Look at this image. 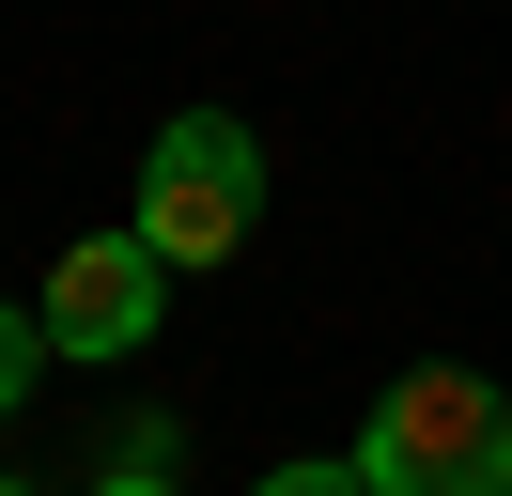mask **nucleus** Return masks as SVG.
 Here are the masks:
<instances>
[{
	"label": "nucleus",
	"mask_w": 512,
	"mask_h": 496,
	"mask_svg": "<svg viewBox=\"0 0 512 496\" xmlns=\"http://www.w3.org/2000/svg\"><path fill=\"white\" fill-rule=\"evenodd\" d=\"M94 496H171V434H125V450H109V481Z\"/></svg>",
	"instance_id": "obj_5"
},
{
	"label": "nucleus",
	"mask_w": 512,
	"mask_h": 496,
	"mask_svg": "<svg viewBox=\"0 0 512 496\" xmlns=\"http://www.w3.org/2000/svg\"><path fill=\"white\" fill-rule=\"evenodd\" d=\"M264 496H373V481H357V450H311V465H264Z\"/></svg>",
	"instance_id": "obj_4"
},
{
	"label": "nucleus",
	"mask_w": 512,
	"mask_h": 496,
	"mask_svg": "<svg viewBox=\"0 0 512 496\" xmlns=\"http://www.w3.org/2000/svg\"><path fill=\"white\" fill-rule=\"evenodd\" d=\"M32 357H47V326H32V310H0V419L32 403Z\"/></svg>",
	"instance_id": "obj_6"
},
{
	"label": "nucleus",
	"mask_w": 512,
	"mask_h": 496,
	"mask_svg": "<svg viewBox=\"0 0 512 496\" xmlns=\"http://www.w3.org/2000/svg\"><path fill=\"white\" fill-rule=\"evenodd\" d=\"M140 233H156V264H233V248L264 233V140L233 109H171L156 140H140Z\"/></svg>",
	"instance_id": "obj_2"
},
{
	"label": "nucleus",
	"mask_w": 512,
	"mask_h": 496,
	"mask_svg": "<svg viewBox=\"0 0 512 496\" xmlns=\"http://www.w3.org/2000/svg\"><path fill=\"white\" fill-rule=\"evenodd\" d=\"M0 496H32V481H16V465H0Z\"/></svg>",
	"instance_id": "obj_7"
},
{
	"label": "nucleus",
	"mask_w": 512,
	"mask_h": 496,
	"mask_svg": "<svg viewBox=\"0 0 512 496\" xmlns=\"http://www.w3.org/2000/svg\"><path fill=\"white\" fill-rule=\"evenodd\" d=\"M156 310H171V264H156V233H78L63 264H47V295H32V326H47V357H78V372H109V357H140L156 341Z\"/></svg>",
	"instance_id": "obj_3"
},
{
	"label": "nucleus",
	"mask_w": 512,
	"mask_h": 496,
	"mask_svg": "<svg viewBox=\"0 0 512 496\" xmlns=\"http://www.w3.org/2000/svg\"><path fill=\"white\" fill-rule=\"evenodd\" d=\"M357 481L373 496H512V403L466 357H419L404 388H373L357 419Z\"/></svg>",
	"instance_id": "obj_1"
}]
</instances>
